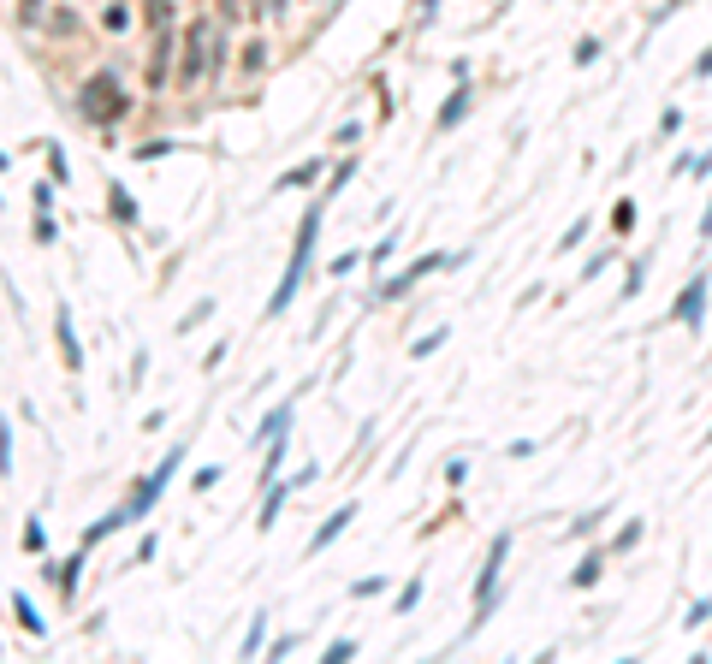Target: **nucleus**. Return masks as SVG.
<instances>
[{"instance_id": "obj_34", "label": "nucleus", "mask_w": 712, "mask_h": 664, "mask_svg": "<svg viewBox=\"0 0 712 664\" xmlns=\"http://www.w3.org/2000/svg\"><path fill=\"white\" fill-rule=\"evenodd\" d=\"M440 344H445V326H440V332H427V339H415V356H434Z\"/></svg>"}, {"instance_id": "obj_6", "label": "nucleus", "mask_w": 712, "mask_h": 664, "mask_svg": "<svg viewBox=\"0 0 712 664\" xmlns=\"http://www.w3.org/2000/svg\"><path fill=\"white\" fill-rule=\"evenodd\" d=\"M707 297H712V279L707 273H689V285L677 291V303H671V321L677 326H707Z\"/></svg>"}, {"instance_id": "obj_15", "label": "nucleus", "mask_w": 712, "mask_h": 664, "mask_svg": "<svg viewBox=\"0 0 712 664\" xmlns=\"http://www.w3.org/2000/svg\"><path fill=\"white\" fill-rule=\"evenodd\" d=\"M463 114H470V89H457V96H445V107L434 114V125H440V131H452Z\"/></svg>"}, {"instance_id": "obj_4", "label": "nucleus", "mask_w": 712, "mask_h": 664, "mask_svg": "<svg viewBox=\"0 0 712 664\" xmlns=\"http://www.w3.org/2000/svg\"><path fill=\"white\" fill-rule=\"evenodd\" d=\"M505 558H511V534H498L493 546H487V564H481V576H475V617H470V635L481 629L487 617H493V587H498V569H505Z\"/></svg>"}, {"instance_id": "obj_28", "label": "nucleus", "mask_w": 712, "mask_h": 664, "mask_svg": "<svg viewBox=\"0 0 712 664\" xmlns=\"http://www.w3.org/2000/svg\"><path fill=\"white\" fill-rule=\"evenodd\" d=\"M707 617H712V599H695V605L683 611V623H689V629H700V623H707Z\"/></svg>"}, {"instance_id": "obj_36", "label": "nucleus", "mask_w": 712, "mask_h": 664, "mask_svg": "<svg viewBox=\"0 0 712 664\" xmlns=\"http://www.w3.org/2000/svg\"><path fill=\"white\" fill-rule=\"evenodd\" d=\"M356 137H362V125H339V131H333V142H339V149H356Z\"/></svg>"}, {"instance_id": "obj_23", "label": "nucleus", "mask_w": 712, "mask_h": 664, "mask_svg": "<svg viewBox=\"0 0 712 664\" xmlns=\"http://www.w3.org/2000/svg\"><path fill=\"white\" fill-rule=\"evenodd\" d=\"M48 172H54V184L71 178V172H66V149H59V142H48Z\"/></svg>"}, {"instance_id": "obj_33", "label": "nucleus", "mask_w": 712, "mask_h": 664, "mask_svg": "<svg viewBox=\"0 0 712 664\" xmlns=\"http://www.w3.org/2000/svg\"><path fill=\"white\" fill-rule=\"evenodd\" d=\"M54 238H59V226L48 220V214H36V243H54Z\"/></svg>"}, {"instance_id": "obj_43", "label": "nucleus", "mask_w": 712, "mask_h": 664, "mask_svg": "<svg viewBox=\"0 0 712 664\" xmlns=\"http://www.w3.org/2000/svg\"><path fill=\"white\" fill-rule=\"evenodd\" d=\"M256 6H268V13H285V6H291V0H256Z\"/></svg>"}, {"instance_id": "obj_27", "label": "nucleus", "mask_w": 712, "mask_h": 664, "mask_svg": "<svg viewBox=\"0 0 712 664\" xmlns=\"http://www.w3.org/2000/svg\"><path fill=\"white\" fill-rule=\"evenodd\" d=\"M612 226H617V232H629V226H635V202H629V196L612 208Z\"/></svg>"}, {"instance_id": "obj_29", "label": "nucleus", "mask_w": 712, "mask_h": 664, "mask_svg": "<svg viewBox=\"0 0 712 664\" xmlns=\"http://www.w3.org/2000/svg\"><path fill=\"white\" fill-rule=\"evenodd\" d=\"M261 66H268V48L250 42V48H243V71H261Z\"/></svg>"}, {"instance_id": "obj_40", "label": "nucleus", "mask_w": 712, "mask_h": 664, "mask_svg": "<svg viewBox=\"0 0 712 664\" xmlns=\"http://www.w3.org/2000/svg\"><path fill=\"white\" fill-rule=\"evenodd\" d=\"M24 551H42V523H24Z\"/></svg>"}, {"instance_id": "obj_16", "label": "nucleus", "mask_w": 712, "mask_h": 664, "mask_svg": "<svg viewBox=\"0 0 712 664\" xmlns=\"http://www.w3.org/2000/svg\"><path fill=\"white\" fill-rule=\"evenodd\" d=\"M107 208H114V220H119V226H137V202H131V190H125V184H114V190H107Z\"/></svg>"}, {"instance_id": "obj_9", "label": "nucleus", "mask_w": 712, "mask_h": 664, "mask_svg": "<svg viewBox=\"0 0 712 664\" xmlns=\"http://www.w3.org/2000/svg\"><path fill=\"white\" fill-rule=\"evenodd\" d=\"M356 523V505H339V510H333V516H327V523H321V528H315V534H309V551H327L333 546V540H339L344 534V528H351Z\"/></svg>"}, {"instance_id": "obj_1", "label": "nucleus", "mask_w": 712, "mask_h": 664, "mask_svg": "<svg viewBox=\"0 0 712 664\" xmlns=\"http://www.w3.org/2000/svg\"><path fill=\"white\" fill-rule=\"evenodd\" d=\"M71 107H78V119H84V125H101V131H107V125H119V119L131 114V96H125V84H119L114 71H96V77L71 96Z\"/></svg>"}, {"instance_id": "obj_35", "label": "nucleus", "mask_w": 712, "mask_h": 664, "mask_svg": "<svg viewBox=\"0 0 712 664\" xmlns=\"http://www.w3.org/2000/svg\"><path fill=\"white\" fill-rule=\"evenodd\" d=\"M594 59H599V42H594V36H588V42H576V66H594Z\"/></svg>"}, {"instance_id": "obj_21", "label": "nucleus", "mask_w": 712, "mask_h": 664, "mask_svg": "<svg viewBox=\"0 0 712 664\" xmlns=\"http://www.w3.org/2000/svg\"><path fill=\"white\" fill-rule=\"evenodd\" d=\"M641 285H647V255H641V261H635V268H629V279H624V291H617V297H635V291H641Z\"/></svg>"}, {"instance_id": "obj_13", "label": "nucleus", "mask_w": 712, "mask_h": 664, "mask_svg": "<svg viewBox=\"0 0 712 664\" xmlns=\"http://www.w3.org/2000/svg\"><path fill=\"white\" fill-rule=\"evenodd\" d=\"M13 617L24 623V635H48V623H42V611L30 605V594H13Z\"/></svg>"}, {"instance_id": "obj_26", "label": "nucleus", "mask_w": 712, "mask_h": 664, "mask_svg": "<svg viewBox=\"0 0 712 664\" xmlns=\"http://www.w3.org/2000/svg\"><path fill=\"white\" fill-rule=\"evenodd\" d=\"M635 540H641V523H624V528H617V534H612V551H629V546H635Z\"/></svg>"}, {"instance_id": "obj_20", "label": "nucleus", "mask_w": 712, "mask_h": 664, "mask_svg": "<svg viewBox=\"0 0 712 664\" xmlns=\"http://www.w3.org/2000/svg\"><path fill=\"white\" fill-rule=\"evenodd\" d=\"M208 314H214V297H196V303H190V309H185V321L172 326V332H190V326H202V321H208Z\"/></svg>"}, {"instance_id": "obj_22", "label": "nucleus", "mask_w": 712, "mask_h": 664, "mask_svg": "<svg viewBox=\"0 0 712 664\" xmlns=\"http://www.w3.org/2000/svg\"><path fill=\"white\" fill-rule=\"evenodd\" d=\"M415 605H422V576H415V581H404V594H398V605H392V611L404 617V611H415Z\"/></svg>"}, {"instance_id": "obj_42", "label": "nucleus", "mask_w": 712, "mask_h": 664, "mask_svg": "<svg viewBox=\"0 0 712 664\" xmlns=\"http://www.w3.org/2000/svg\"><path fill=\"white\" fill-rule=\"evenodd\" d=\"M695 238H700V243H712V208L700 214V232H695Z\"/></svg>"}, {"instance_id": "obj_25", "label": "nucleus", "mask_w": 712, "mask_h": 664, "mask_svg": "<svg viewBox=\"0 0 712 664\" xmlns=\"http://www.w3.org/2000/svg\"><path fill=\"white\" fill-rule=\"evenodd\" d=\"M351 594L356 599H374V594H386V581L380 576H362V581H351Z\"/></svg>"}, {"instance_id": "obj_8", "label": "nucleus", "mask_w": 712, "mask_h": 664, "mask_svg": "<svg viewBox=\"0 0 712 664\" xmlns=\"http://www.w3.org/2000/svg\"><path fill=\"white\" fill-rule=\"evenodd\" d=\"M59 356H66L71 374H84V344H78V326H71V303H59Z\"/></svg>"}, {"instance_id": "obj_19", "label": "nucleus", "mask_w": 712, "mask_h": 664, "mask_svg": "<svg viewBox=\"0 0 712 664\" xmlns=\"http://www.w3.org/2000/svg\"><path fill=\"white\" fill-rule=\"evenodd\" d=\"M315 178H321V160H309V167H291L279 184H273V190H309Z\"/></svg>"}, {"instance_id": "obj_18", "label": "nucleus", "mask_w": 712, "mask_h": 664, "mask_svg": "<svg viewBox=\"0 0 712 664\" xmlns=\"http://www.w3.org/2000/svg\"><path fill=\"white\" fill-rule=\"evenodd\" d=\"M261 641H268V611H256V617H250V629H243V647H238V659H256V652H261Z\"/></svg>"}, {"instance_id": "obj_24", "label": "nucleus", "mask_w": 712, "mask_h": 664, "mask_svg": "<svg viewBox=\"0 0 712 664\" xmlns=\"http://www.w3.org/2000/svg\"><path fill=\"white\" fill-rule=\"evenodd\" d=\"M344 659H356V641H351V635H339V641L327 647V664H344Z\"/></svg>"}, {"instance_id": "obj_31", "label": "nucleus", "mask_w": 712, "mask_h": 664, "mask_svg": "<svg viewBox=\"0 0 712 664\" xmlns=\"http://www.w3.org/2000/svg\"><path fill=\"white\" fill-rule=\"evenodd\" d=\"M463 475H470V463H463V457H452V463H445V487H463Z\"/></svg>"}, {"instance_id": "obj_37", "label": "nucleus", "mask_w": 712, "mask_h": 664, "mask_svg": "<svg viewBox=\"0 0 712 664\" xmlns=\"http://www.w3.org/2000/svg\"><path fill=\"white\" fill-rule=\"evenodd\" d=\"M606 516H612V510H588V516H582V523H576V528H570V534H588V528H599V523H606Z\"/></svg>"}, {"instance_id": "obj_38", "label": "nucleus", "mask_w": 712, "mask_h": 664, "mask_svg": "<svg viewBox=\"0 0 712 664\" xmlns=\"http://www.w3.org/2000/svg\"><path fill=\"white\" fill-rule=\"evenodd\" d=\"M392 250H398V232H386V238L374 243V255H369V261H386V255H392Z\"/></svg>"}, {"instance_id": "obj_3", "label": "nucleus", "mask_w": 712, "mask_h": 664, "mask_svg": "<svg viewBox=\"0 0 712 664\" xmlns=\"http://www.w3.org/2000/svg\"><path fill=\"white\" fill-rule=\"evenodd\" d=\"M178 468H185V445H172V451H167V463H155V475H142V481L131 487V498L114 510V516H119V528H125V523H142V516L155 510V498L167 493V481L178 475Z\"/></svg>"}, {"instance_id": "obj_30", "label": "nucleus", "mask_w": 712, "mask_h": 664, "mask_svg": "<svg viewBox=\"0 0 712 664\" xmlns=\"http://www.w3.org/2000/svg\"><path fill=\"white\" fill-rule=\"evenodd\" d=\"M588 232H594V226H588V220H576V226H570V232H564V238H558V250H576V243H582V238H588Z\"/></svg>"}, {"instance_id": "obj_14", "label": "nucleus", "mask_w": 712, "mask_h": 664, "mask_svg": "<svg viewBox=\"0 0 712 664\" xmlns=\"http://www.w3.org/2000/svg\"><path fill=\"white\" fill-rule=\"evenodd\" d=\"M54 581H59V594H78V581H84V551H71V558H66V564H59L54 569Z\"/></svg>"}, {"instance_id": "obj_17", "label": "nucleus", "mask_w": 712, "mask_h": 664, "mask_svg": "<svg viewBox=\"0 0 712 664\" xmlns=\"http://www.w3.org/2000/svg\"><path fill=\"white\" fill-rule=\"evenodd\" d=\"M599 569H606V551H588L582 564L570 569V587H594V581H599Z\"/></svg>"}, {"instance_id": "obj_44", "label": "nucleus", "mask_w": 712, "mask_h": 664, "mask_svg": "<svg viewBox=\"0 0 712 664\" xmlns=\"http://www.w3.org/2000/svg\"><path fill=\"white\" fill-rule=\"evenodd\" d=\"M422 6H427V13H434V6H440V0H422Z\"/></svg>"}, {"instance_id": "obj_11", "label": "nucleus", "mask_w": 712, "mask_h": 664, "mask_svg": "<svg viewBox=\"0 0 712 664\" xmlns=\"http://www.w3.org/2000/svg\"><path fill=\"white\" fill-rule=\"evenodd\" d=\"M291 410H297V404L285 397L279 410H268V415H261V427H256V445H261V439L273 445V439H285V433H291Z\"/></svg>"}, {"instance_id": "obj_10", "label": "nucleus", "mask_w": 712, "mask_h": 664, "mask_svg": "<svg viewBox=\"0 0 712 664\" xmlns=\"http://www.w3.org/2000/svg\"><path fill=\"white\" fill-rule=\"evenodd\" d=\"M291 493H297V481H273V487H268V498H261V516H256L261 534L279 523V510H285V498H291Z\"/></svg>"}, {"instance_id": "obj_45", "label": "nucleus", "mask_w": 712, "mask_h": 664, "mask_svg": "<svg viewBox=\"0 0 712 664\" xmlns=\"http://www.w3.org/2000/svg\"><path fill=\"white\" fill-rule=\"evenodd\" d=\"M707 445H712V427H707Z\"/></svg>"}, {"instance_id": "obj_12", "label": "nucleus", "mask_w": 712, "mask_h": 664, "mask_svg": "<svg viewBox=\"0 0 712 664\" xmlns=\"http://www.w3.org/2000/svg\"><path fill=\"white\" fill-rule=\"evenodd\" d=\"M167 59H172V30H160V36H155V54H149V89L167 84Z\"/></svg>"}, {"instance_id": "obj_7", "label": "nucleus", "mask_w": 712, "mask_h": 664, "mask_svg": "<svg viewBox=\"0 0 712 664\" xmlns=\"http://www.w3.org/2000/svg\"><path fill=\"white\" fill-rule=\"evenodd\" d=\"M185 66H178V84H202L208 77V59H214V24H190L185 36Z\"/></svg>"}, {"instance_id": "obj_5", "label": "nucleus", "mask_w": 712, "mask_h": 664, "mask_svg": "<svg viewBox=\"0 0 712 664\" xmlns=\"http://www.w3.org/2000/svg\"><path fill=\"white\" fill-rule=\"evenodd\" d=\"M440 268H463V255H445V250H427V255H415L410 268H404V273H392V279H386L380 291H374V297H404V291H410L415 279H427V273H440Z\"/></svg>"}, {"instance_id": "obj_32", "label": "nucleus", "mask_w": 712, "mask_h": 664, "mask_svg": "<svg viewBox=\"0 0 712 664\" xmlns=\"http://www.w3.org/2000/svg\"><path fill=\"white\" fill-rule=\"evenodd\" d=\"M101 24H107V30H125L131 13H125V6H107V13H101Z\"/></svg>"}, {"instance_id": "obj_39", "label": "nucleus", "mask_w": 712, "mask_h": 664, "mask_svg": "<svg viewBox=\"0 0 712 664\" xmlns=\"http://www.w3.org/2000/svg\"><path fill=\"white\" fill-rule=\"evenodd\" d=\"M677 125H683V114H677V107H665V114H659V137H671Z\"/></svg>"}, {"instance_id": "obj_2", "label": "nucleus", "mask_w": 712, "mask_h": 664, "mask_svg": "<svg viewBox=\"0 0 712 664\" xmlns=\"http://www.w3.org/2000/svg\"><path fill=\"white\" fill-rule=\"evenodd\" d=\"M315 238H321V208H309V220L297 226V250H291V268H285L279 291L268 297V321H279V314L291 309V303H297L303 279H309V255H315Z\"/></svg>"}, {"instance_id": "obj_41", "label": "nucleus", "mask_w": 712, "mask_h": 664, "mask_svg": "<svg viewBox=\"0 0 712 664\" xmlns=\"http://www.w3.org/2000/svg\"><path fill=\"white\" fill-rule=\"evenodd\" d=\"M18 18H24V24H36V18H42V0H18Z\"/></svg>"}]
</instances>
